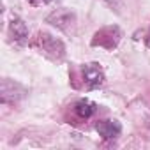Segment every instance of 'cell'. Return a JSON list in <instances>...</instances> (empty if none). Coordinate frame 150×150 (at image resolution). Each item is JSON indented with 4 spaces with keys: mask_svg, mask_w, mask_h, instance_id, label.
Masks as SVG:
<instances>
[{
    "mask_svg": "<svg viewBox=\"0 0 150 150\" xmlns=\"http://www.w3.org/2000/svg\"><path fill=\"white\" fill-rule=\"evenodd\" d=\"M146 44L150 46V34H148V37H146Z\"/></svg>",
    "mask_w": 150,
    "mask_h": 150,
    "instance_id": "obj_8",
    "label": "cell"
},
{
    "mask_svg": "<svg viewBox=\"0 0 150 150\" xmlns=\"http://www.w3.org/2000/svg\"><path fill=\"white\" fill-rule=\"evenodd\" d=\"M97 132L104 138V139H113L120 134L122 131V125L118 120H101L97 125H96Z\"/></svg>",
    "mask_w": 150,
    "mask_h": 150,
    "instance_id": "obj_6",
    "label": "cell"
},
{
    "mask_svg": "<svg viewBox=\"0 0 150 150\" xmlns=\"http://www.w3.org/2000/svg\"><path fill=\"white\" fill-rule=\"evenodd\" d=\"M74 21H76V16H74V13H71L67 9H57L55 13H51L48 16V23H51L62 30H69Z\"/></svg>",
    "mask_w": 150,
    "mask_h": 150,
    "instance_id": "obj_4",
    "label": "cell"
},
{
    "mask_svg": "<svg viewBox=\"0 0 150 150\" xmlns=\"http://www.w3.org/2000/svg\"><path fill=\"white\" fill-rule=\"evenodd\" d=\"M28 2H30V4H35V0H28Z\"/></svg>",
    "mask_w": 150,
    "mask_h": 150,
    "instance_id": "obj_9",
    "label": "cell"
},
{
    "mask_svg": "<svg viewBox=\"0 0 150 150\" xmlns=\"http://www.w3.org/2000/svg\"><path fill=\"white\" fill-rule=\"evenodd\" d=\"M37 41H39V46H41V50L44 51V55H48L50 58L60 60V58L64 57L65 48H64L62 41H58L57 37H53V35H50V34H46V32H41Z\"/></svg>",
    "mask_w": 150,
    "mask_h": 150,
    "instance_id": "obj_1",
    "label": "cell"
},
{
    "mask_svg": "<svg viewBox=\"0 0 150 150\" xmlns=\"http://www.w3.org/2000/svg\"><path fill=\"white\" fill-rule=\"evenodd\" d=\"M96 111H97V106L92 101H88V99H81V101H78L76 104H74V113H76L80 118H83V120L90 118Z\"/></svg>",
    "mask_w": 150,
    "mask_h": 150,
    "instance_id": "obj_7",
    "label": "cell"
},
{
    "mask_svg": "<svg viewBox=\"0 0 150 150\" xmlns=\"http://www.w3.org/2000/svg\"><path fill=\"white\" fill-rule=\"evenodd\" d=\"M44 2H50V0H44Z\"/></svg>",
    "mask_w": 150,
    "mask_h": 150,
    "instance_id": "obj_10",
    "label": "cell"
},
{
    "mask_svg": "<svg viewBox=\"0 0 150 150\" xmlns=\"http://www.w3.org/2000/svg\"><path fill=\"white\" fill-rule=\"evenodd\" d=\"M81 78L88 90L99 88L104 83V71L99 64H85L81 69Z\"/></svg>",
    "mask_w": 150,
    "mask_h": 150,
    "instance_id": "obj_2",
    "label": "cell"
},
{
    "mask_svg": "<svg viewBox=\"0 0 150 150\" xmlns=\"http://www.w3.org/2000/svg\"><path fill=\"white\" fill-rule=\"evenodd\" d=\"M0 92H2L0 99H2L4 104H14L16 101H20L25 96V90L11 80H2V90Z\"/></svg>",
    "mask_w": 150,
    "mask_h": 150,
    "instance_id": "obj_3",
    "label": "cell"
},
{
    "mask_svg": "<svg viewBox=\"0 0 150 150\" xmlns=\"http://www.w3.org/2000/svg\"><path fill=\"white\" fill-rule=\"evenodd\" d=\"M9 35L14 42L23 44L28 39V28H27L25 21L20 20V18H13L11 23H9Z\"/></svg>",
    "mask_w": 150,
    "mask_h": 150,
    "instance_id": "obj_5",
    "label": "cell"
}]
</instances>
